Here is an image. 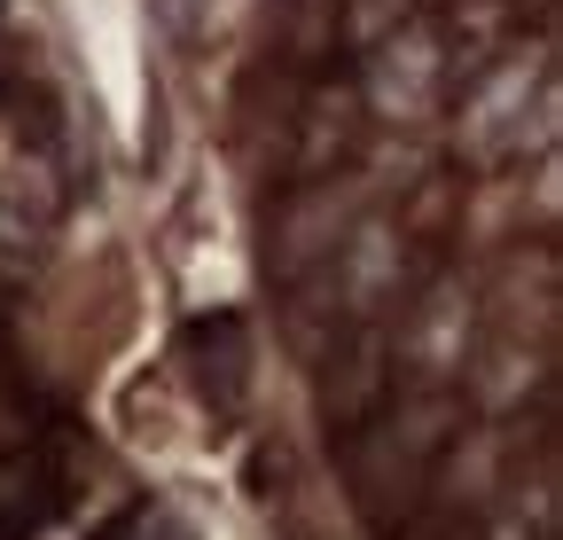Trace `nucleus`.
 Listing matches in <instances>:
<instances>
[{"label": "nucleus", "instance_id": "1", "mask_svg": "<svg viewBox=\"0 0 563 540\" xmlns=\"http://www.w3.org/2000/svg\"><path fill=\"white\" fill-rule=\"evenodd\" d=\"M462 423H470L462 392H407V399L391 392L368 423L344 431V486L376 540H399L422 517V494H431L439 462L454 454Z\"/></svg>", "mask_w": 563, "mask_h": 540}, {"label": "nucleus", "instance_id": "2", "mask_svg": "<svg viewBox=\"0 0 563 540\" xmlns=\"http://www.w3.org/2000/svg\"><path fill=\"white\" fill-rule=\"evenodd\" d=\"M79 486V423L32 384L0 306V540H40Z\"/></svg>", "mask_w": 563, "mask_h": 540}, {"label": "nucleus", "instance_id": "3", "mask_svg": "<svg viewBox=\"0 0 563 540\" xmlns=\"http://www.w3.org/2000/svg\"><path fill=\"white\" fill-rule=\"evenodd\" d=\"M180 353H188L196 392H203L220 416H235V408H243V392H251V361H258L243 313H196V321L180 329Z\"/></svg>", "mask_w": 563, "mask_h": 540}, {"label": "nucleus", "instance_id": "4", "mask_svg": "<svg viewBox=\"0 0 563 540\" xmlns=\"http://www.w3.org/2000/svg\"><path fill=\"white\" fill-rule=\"evenodd\" d=\"M95 540H196V532H188L165 502H133V509H118Z\"/></svg>", "mask_w": 563, "mask_h": 540}, {"label": "nucleus", "instance_id": "5", "mask_svg": "<svg viewBox=\"0 0 563 540\" xmlns=\"http://www.w3.org/2000/svg\"><path fill=\"white\" fill-rule=\"evenodd\" d=\"M399 540H485V517L477 509H422Z\"/></svg>", "mask_w": 563, "mask_h": 540}]
</instances>
